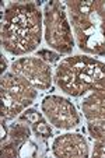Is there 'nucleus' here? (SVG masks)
<instances>
[{
  "label": "nucleus",
  "instance_id": "1",
  "mask_svg": "<svg viewBox=\"0 0 105 158\" xmlns=\"http://www.w3.org/2000/svg\"><path fill=\"white\" fill-rule=\"evenodd\" d=\"M44 13L35 3H11L2 20V46L14 56L38 49L42 41Z\"/></svg>",
  "mask_w": 105,
  "mask_h": 158
},
{
  "label": "nucleus",
  "instance_id": "2",
  "mask_svg": "<svg viewBox=\"0 0 105 158\" xmlns=\"http://www.w3.org/2000/svg\"><path fill=\"white\" fill-rule=\"evenodd\" d=\"M74 38L80 51L105 56V3L99 0H69Z\"/></svg>",
  "mask_w": 105,
  "mask_h": 158
},
{
  "label": "nucleus",
  "instance_id": "3",
  "mask_svg": "<svg viewBox=\"0 0 105 158\" xmlns=\"http://www.w3.org/2000/svg\"><path fill=\"white\" fill-rule=\"evenodd\" d=\"M55 81L67 95L81 97L105 83V63L88 56H70L57 64Z\"/></svg>",
  "mask_w": 105,
  "mask_h": 158
},
{
  "label": "nucleus",
  "instance_id": "4",
  "mask_svg": "<svg viewBox=\"0 0 105 158\" xmlns=\"http://www.w3.org/2000/svg\"><path fill=\"white\" fill-rule=\"evenodd\" d=\"M38 95V89L34 88L27 80L15 74L14 72H6L2 74L0 83V101H2V120H11L20 116Z\"/></svg>",
  "mask_w": 105,
  "mask_h": 158
},
{
  "label": "nucleus",
  "instance_id": "5",
  "mask_svg": "<svg viewBox=\"0 0 105 158\" xmlns=\"http://www.w3.org/2000/svg\"><path fill=\"white\" fill-rule=\"evenodd\" d=\"M44 35L49 48L60 55L72 53L74 39L67 21L66 4L49 2L44 7Z\"/></svg>",
  "mask_w": 105,
  "mask_h": 158
},
{
  "label": "nucleus",
  "instance_id": "6",
  "mask_svg": "<svg viewBox=\"0 0 105 158\" xmlns=\"http://www.w3.org/2000/svg\"><path fill=\"white\" fill-rule=\"evenodd\" d=\"M41 109L48 122L56 129L70 130L80 123V115L76 106L65 97L46 95L41 102Z\"/></svg>",
  "mask_w": 105,
  "mask_h": 158
},
{
  "label": "nucleus",
  "instance_id": "7",
  "mask_svg": "<svg viewBox=\"0 0 105 158\" xmlns=\"http://www.w3.org/2000/svg\"><path fill=\"white\" fill-rule=\"evenodd\" d=\"M11 72L27 80L39 91L52 88V70L49 63L41 57H20L11 63Z\"/></svg>",
  "mask_w": 105,
  "mask_h": 158
},
{
  "label": "nucleus",
  "instance_id": "8",
  "mask_svg": "<svg viewBox=\"0 0 105 158\" xmlns=\"http://www.w3.org/2000/svg\"><path fill=\"white\" fill-rule=\"evenodd\" d=\"M52 152L59 158H87L88 144L80 133H66L57 136L52 144Z\"/></svg>",
  "mask_w": 105,
  "mask_h": 158
},
{
  "label": "nucleus",
  "instance_id": "9",
  "mask_svg": "<svg viewBox=\"0 0 105 158\" xmlns=\"http://www.w3.org/2000/svg\"><path fill=\"white\" fill-rule=\"evenodd\" d=\"M81 110L87 122L105 123V83L84 97L81 101Z\"/></svg>",
  "mask_w": 105,
  "mask_h": 158
},
{
  "label": "nucleus",
  "instance_id": "10",
  "mask_svg": "<svg viewBox=\"0 0 105 158\" xmlns=\"http://www.w3.org/2000/svg\"><path fill=\"white\" fill-rule=\"evenodd\" d=\"M88 133L94 141L93 157H105V123L88 122Z\"/></svg>",
  "mask_w": 105,
  "mask_h": 158
},
{
  "label": "nucleus",
  "instance_id": "11",
  "mask_svg": "<svg viewBox=\"0 0 105 158\" xmlns=\"http://www.w3.org/2000/svg\"><path fill=\"white\" fill-rule=\"evenodd\" d=\"M30 137L31 130L23 122L13 123V125L9 126V141H11V143L20 146V144L25 143L27 140H30Z\"/></svg>",
  "mask_w": 105,
  "mask_h": 158
},
{
  "label": "nucleus",
  "instance_id": "12",
  "mask_svg": "<svg viewBox=\"0 0 105 158\" xmlns=\"http://www.w3.org/2000/svg\"><path fill=\"white\" fill-rule=\"evenodd\" d=\"M31 126H32V131L35 133L36 137L46 140V139H49L52 136V130L48 123L45 122V119L38 120L36 123H34V125H31Z\"/></svg>",
  "mask_w": 105,
  "mask_h": 158
},
{
  "label": "nucleus",
  "instance_id": "13",
  "mask_svg": "<svg viewBox=\"0 0 105 158\" xmlns=\"http://www.w3.org/2000/svg\"><path fill=\"white\" fill-rule=\"evenodd\" d=\"M36 154H38V147L31 140H27L18 146V157H35Z\"/></svg>",
  "mask_w": 105,
  "mask_h": 158
},
{
  "label": "nucleus",
  "instance_id": "14",
  "mask_svg": "<svg viewBox=\"0 0 105 158\" xmlns=\"http://www.w3.org/2000/svg\"><path fill=\"white\" fill-rule=\"evenodd\" d=\"M41 119H44L42 114H39L38 110L34 109V108H30V109L27 108V109L20 115V122H27V123H30V125H34V123H36Z\"/></svg>",
  "mask_w": 105,
  "mask_h": 158
},
{
  "label": "nucleus",
  "instance_id": "15",
  "mask_svg": "<svg viewBox=\"0 0 105 158\" xmlns=\"http://www.w3.org/2000/svg\"><path fill=\"white\" fill-rule=\"evenodd\" d=\"M38 57L45 60L46 63H55L60 59V53H55V52H49L46 49H42V51L38 52Z\"/></svg>",
  "mask_w": 105,
  "mask_h": 158
},
{
  "label": "nucleus",
  "instance_id": "16",
  "mask_svg": "<svg viewBox=\"0 0 105 158\" xmlns=\"http://www.w3.org/2000/svg\"><path fill=\"white\" fill-rule=\"evenodd\" d=\"M7 70V62L4 59V55H2V74H4Z\"/></svg>",
  "mask_w": 105,
  "mask_h": 158
}]
</instances>
